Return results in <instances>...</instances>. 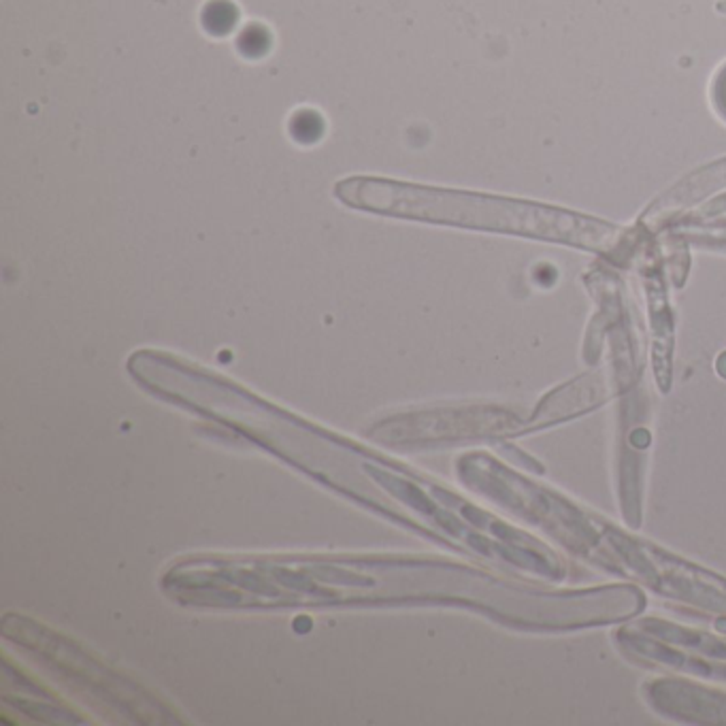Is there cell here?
Masks as SVG:
<instances>
[{"label":"cell","instance_id":"1","mask_svg":"<svg viewBox=\"0 0 726 726\" xmlns=\"http://www.w3.org/2000/svg\"><path fill=\"white\" fill-rule=\"evenodd\" d=\"M173 601L201 609H286L469 601L482 605L488 577L398 556H194L162 575Z\"/></svg>","mask_w":726,"mask_h":726},{"label":"cell","instance_id":"2","mask_svg":"<svg viewBox=\"0 0 726 726\" xmlns=\"http://www.w3.org/2000/svg\"><path fill=\"white\" fill-rule=\"evenodd\" d=\"M335 197L356 212L413 220V222L507 230V233L550 236V239L591 247H607L615 239L612 226L577 218V215L530 207L524 203L483 197V194L420 186V183L386 177H347L335 186Z\"/></svg>","mask_w":726,"mask_h":726},{"label":"cell","instance_id":"3","mask_svg":"<svg viewBox=\"0 0 726 726\" xmlns=\"http://www.w3.org/2000/svg\"><path fill=\"white\" fill-rule=\"evenodd\" d=\"M3 635L107 712L124 715L133 722H171V709L156 697L94 659L86 648L73 644L58 630L41 626L22 614H7L3 618Z\"/></svg>","mask_w":726,"mask_h":726},{"label":"cell","instance_id":"4","mask_svg":"<svg viewBox=\"0 0 726 726\" xmlns=\"http://www.w3.org/2000/svg\"><path fill=\"white\" fill-rule=\"evenodd\" d=\"M501 424L503 418L492 409H420L377 420L367 429V436L373 444L405 452L450 441L475 439L497 433Z\"/></svg>","mask_w":726,"mask_h":726}]
</instances>
